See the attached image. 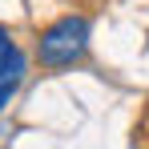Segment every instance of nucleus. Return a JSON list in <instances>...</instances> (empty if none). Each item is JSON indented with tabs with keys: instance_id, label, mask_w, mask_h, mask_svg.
<instances>
[{
	"instance_id": "1",
	"label": "nucleus",
	"mask_w": 149,
	"mask_h": 149,
	"mask_svg": "<svg viewBox=\"0 0 149 149\" xmlns=\"http://www.w3.org/2000/svg\"><path fill=\"white\" fill-rule=\"evenodd\" d=\"M85 52H89V20L85 16H61L36 40V56L45 69H69Z\"/></svg>"
},
{
	"instance_id": "2",
	"label": "nucleus",
	"mask_w": 149,
	"mask_h": 149,
	"mask_svg": "<svg viewBox=\"0 0 149 149\" xmlns=\"http://www.w3.org/2000/svg\"><path fill=\"white\" fill-rule=\"evenodd\" d=\"M24 73H28V65H24L20 45L12 40L8 28H0V109L16 97V89L24 85Z\"/></svg>"
}]
</instances>
